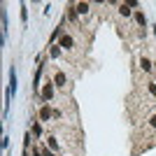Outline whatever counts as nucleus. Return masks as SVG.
<instances>
[{
	"label": "nucleus",
	"instance_id": "obj_13",
	"mask_svg": "<svg viewBox=\"0 0 156 156\" xmlns=\"http://www.w3.org/2000/svg\"><path fill=\"white\" fill-rule=\"evenodd\" d=\"M154 105H156V98H154Z\"/></svg>",
	"mask_w": 156,
	"mask_h": 156
},
{
	"label": "nucleus",
	"instance_id": "obj_11",
	"mask_svg": "<svg viewBox=\"0 0 156 156\" xmlns=\"http://www.w3.org/2000/svg\"><path fill=\"white\" fill-rule=\"evenodd\" d=\"M33 133H35V135H40V133H42V126L35 124V126H33Z\"/></svg>",
	"mask_w": 156,
	"mask_h": 156
},
{
	"label": "nucleus",
	"instance_id": "obj_12",
	"mask_svg": "<svg viewBox=\"0 0 156 156\" xmlns=\"http://www.w3.org/2000/svg\"><path fill=\"white\" fill-rule=\"evenodd\" d=\"M154 70H156V61H154Z\"/></svg>",
	"mask_w": 156,
	"mask_h": 156
},
{
	"label": "nucleus",
	"instance_id": "obj_10",
	"mask_svg": "<svg viewBox=\"0 0 156 156\" xmlns=\"http://www.w3.org/2000/svg\"><path fill=\"white\" fill-rule=\"evenodd\" d=\"M147 91H149L151 96L156 98V82H147Z\"/></svg>",
	"mask_w": 156,
	"mask_h": 156
},
{
	"label": "nucleus",
	"instance_id": "obj_7",
	"mask_svg": "<svg viewBox=\"0 0 156 156\" xmlns=\"http://www.w3.org/2000/svg\"><path fill=\"white\" fill-rule=\"evenodd\" d=\"M75 9H77V14H79V16H86V14L91 12V5H89V2H79V5L75 7Z\"/></svg>",
	"mask_w": 156,
	"mask_h": 156
},
{
	"label": "nucleus",
	"instance_id": "obj_3",
	"mask_svg": "<svg viewBox=\"0 0 156 156\" xmlns=\"http://www.w3.org/2000/svg\"><path fill=\"white\" fill-rule=\"evenodd\" d=\"M40 121H42V124H47V121H51V117H54V107L51 105H44V107H42V110H40Z\"/></svg>",
	"mask_w": 156,
	"mask_h": 156
},
{
	"label": "nucleus",
	"instance_id": "obj_4",
	"mask_svg": "<svg viewBox=\"0 0 156 156\" xmlns=\"http://www.w3.org/2000/svg\"><path fill=\"white\" fill-rule=\"evenodd\" d=\"M54 86H58V89H65V86H68V77H65V72H61V70L54 72Z\"/></svg>",
	"mask_w": 156,
	"mask_h": 156
},
{
	"label": "nucleus",
	"instance_id": "obj_9",
	"mask_svg": "<svg viewBox=\"0 0 156 156\" xmlns=\"http://www.w3.org/2000/svg\"><path fill=\"white\" fill-rule=\"evenodd\" d=\"M49 56H51V58H58V56H61V47L51 44V47H49Z\"/></svg>",
	"mask_w": 156,
	"mask_h": 156
},
{
	"label": "nucleus",
	"instance_id": "obj_5",
	"mask_svg": "<svg viewBox=\"0 0 156 156\" xmlns=\"http://www.w3.org/2000/svg\"><path fill=\"white\" fill-rule=\"evenodd\" d=\"M58 47H61V49H65V51H72V49H75V37H72V35H63Z\"/></svg>",
	"mask_w": 156,
	"mask_h": 156
},
{
	"label": "nucleus",
	"instance_id": "obj_1",
	"mask_svg": "<svg viewBox=\"0 0 156 156\" xmlns=\"http://www.w3.org/2000/svg\"><path fill=\"white\" fill-rule=\"evenodd\" d=\"M137 68H140V72H144V75H151V70H154V61L151 58H147V56H140L137 58Z\"/></svg>",
	"mask_w": 156,
	"mask_h": 156
},
{
	"label": "nucleus",
	"instance_id": "obj_6",
	"mask_svg": "<svg viewBox=\"0 0 156 156\" xmlns=\"http://www.w3.org/2000/svg\"><path fill=\"white\" fill-rule=\"evenodd\" d=\"M119 16H121V19H130V16H133L128 2H121V5H119Z\"/></svg>",
	"mask_w": 156,
	"mask_h": 156
},
{
	"label": "nucleus",
	"instance_id": "obj_2",
	"mask_svg": "<svg viewBox=\"0 0 156 156\" xmlns=\"http://www.w3.org/2000/svg\"><path fill=\"white\" fill-rule=\"evenodd\" d=\"M54 93H56V91H54V82L49 79V82L44 84V89H42V100H44V103H49V100L54 98ZM49 105H51V103H49Z\"/></svg>",
	"mask_w": 156,
	"mask_h": 156
},
{
	"label": "nucleus",
	"instance_id": "obj_8",
	"mask_svg": "<svg viewBox=\"0 0 156 156\" xmlns=\"http://www.w3.org/2000/svg\"><path fill=\"white\" fill-rule=\"evenodd\" d=\"M135 21H137V26H140V30H144V26H147V19H144V14L140 12V9H135Z\"/></svg>",
	"mask_w": 156,
	"mask_h": 156
}]
</instances>
